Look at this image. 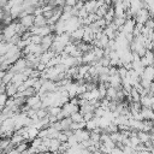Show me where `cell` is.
<instances>
[{
    "instance_id": "6",
    "label": "cell",
    "mask_w": 154,
    "mask_h": 154,
    "mask_svg": "<svg viewBox=\"0 0 154 154\" xmlns=\"http://www.w3.org/2000/svg\"><path fill=\"white\" fill-rule=\"evenodd\" d=\"M144 25H146L147 28H149V29H153V28H154V20H153V18H152V17L148 18V19L146 20Z\"/></svg>"
},
{
    "instance_id": "3",
    "label": "cell",
    "mask_w": 154,
    "mask_h": 154,
    "mask_svg": "<svg viewBox=\"0 0 154 154\" xmlns=\"http://www.w3.org/2000/svg\"><path fill=\"white\" fill-rule=\"evenodd\" d=\"M47 24V18L41 13V14H36L35 16V19H34V25H37V26H43Z\"/></svg>"
},
{
    "instance_id": "5",
    "label": "cell",
    "mask_w": 154,
    "mask_h": 154,
    "mask_svg": "<svg viewBox=\"0 0 154 154\" xmlns=\"http://www.w3.org/2000/svg\"><path fill=\"white\" fill-rule=\"evenodd\" d=\"M70 118H71V119H72V122H75V123H79V122L84 120V119H83V114H82L79 111H77V112L72 113V114L70 116Z\"/></svg>"
},
{
    "instance_id": "9",
    "label": "cell",
    "mask_w": 154,
    "mask_h": 154,
    "mask_svg": "<svg viewBox=\"0 0 154 154\" xmlns=\"http://www.w3.org/2000/svg\"><path fill=\"white\" fill-rule=\"evenodd\" d=\"M0 23H1V18H0Z\"/></svg>"
},
{
    "instance_id": "1",
    "label": "cell",
    "mask_w": 154,
    "mask_h": 154,
    "mask_svg": "<svg viewBox=\"0 0 154 154\" xmlns=\"http://www.w3.org/2000/svg\"><path fill=\"white\" fill-rule=\"evenodd\" d=\"M34 19H35V16H34L32 13H29V14H25V16L20 17V22H19V23H20L23 26H25L26 29H29L30 26L34 25Z\"/></svg>"
},
{
    "instance_id": "7",
    "label": "cell",
    "mask_w": 154,
    "mask_h": 154,
    "mask_svg": "<svg viewBox=\"0 0 154 154\" xmlns=\"http://www.w3.org/2000/svg\"><path fill=\"white\" fill-rule=\"evenodd\" d=\"M150 141H152V146L154 147V138H150Z\"/></svg>"
},
{
    "instance_id": "2",
    "label": "cell",
    "mask_w": 154,
    "mask_h": 154,
    "mask_svg": "<svg viewBox=\"0 0 154 154\" xmlns=\"http://www.w3.org/2000/svg\"><path fill=\"white\" fill-rule=\"evenodd\" d=\"M40 102H41V96H40V94H37V95H31V96H29V99L26 100V106L34 107L35 105H37V103H40Z\"/></svg>"
},
{
    "instance_id": "8",
    "label": "cell",
    "mask_w": 154,
    "mask_h": 154,
    "mask_svg": "<svg viewBox=\"0 0 154 154\" xmlns=\"http://www.w3.org/2000/svg\"><path fill=\"white\" fill-rule=\"evenodd\" d=\"M153 55H154V49H153Z\"/></svg>"
},
{
    "instance_id": "4",
    "label": "cell",
    "mask_w": 154,
    "mask_h": 154,
    "mask_svg": "<svg viewBox=\"0 0 154 154\" xmlns=\"http://www.w3.org/2000/svg\"><path fill=\"white\" fill-rule=\"evenodd\" d=\"M137 137L140 138L141 143H144L146 141L150 140V132H146V131L140 130V131H137Z\"/></svg>"
}]
</instances>
